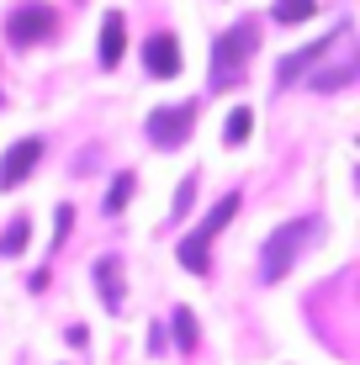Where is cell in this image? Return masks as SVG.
Masks as SVG:
<instances>
[{
  "label": "cell",
  "instance_id": "9a60e30c",
  "mask_svg": "<svg viewBox=\"0 0 360 365\" xmlns=\"http://www.w3.org/2000/svg\"><path fill=\"white\" fill-rule=\"evenodd\" d=\"M250 128H254V111L233 106L228 117H222V148H244V143H250Z\"/></svg>",
  "mask_w": 360,
  "mask_h": 365
},
{
  "label": "cell",
  "instance_id": "5bb4252c",
  "mask_svg": "<svg viewBox=\"0 0 360 365\" xmlns=\"http://www.w3.org/2000/svg\"><path fill=\"white\" fill-rule=\"evenodd\" d=\"M360 74V64L355 58H344V64H334V69H313V80H307V91H324V96H334V91H344Z\"/></svg>",
  "mask_w": 360,
  "mask_h": 365
},
{
  "label": "cell",
  "instance_id": "2e32d148",
  "mask_svg": "<svg viewBox=\"0 0 360 365\" xmlns=\"http://www.w3.org/2000/svg\"><path fill=\"white\" fill-rule=\"evenodd\" d=\"M196 191H202V180H196V170L185 175V180L175 185V201H170V217H165V228H180L185 222V212L196 207Z\"/></svg>",
  "mask_w": 360,
  "mask_h": 365
},
{
  "label": "cell",
  "instance_id": "30bf717a",
  "mask_svg": "<svg viewBox=\"0 0 360 365\" xmlns=\"http://www.w3.org/2000/svg\"><path fill=\"white\" fill-rule=\"evenodd\" d=\"M122 53H128V16H122V11H106L101 37H96V58H101V69L111 74L122 64Z\"/></svg>",
  "mask_w": 360,
  "mask_h": 365
},
{
  "label": "cell",
  "instance_id": "52a82bcc",
  "mask_svg": "<svg viewBox=\"0 0 360 365\" xmlns=\"http://www.w3.org/2000/svg\"><path fill=\"white\" fill-rule=\"evenodd\" d=\"M344 32H350V21H339V27H334L329 37H318V43H302V48H297V53H287V58H281V64H276V91H287V85L297 80V74L318 69V64H324V58H329V48L339 43Z\"/></svg>",
  "mask_w": 360,
  "mask_h": 365
},
{
  "label": "cell",
  "instance_id": "ba28073f",
  "mask_svg": "<svg viewBox=\"0 0 360 365\" xmlns=\"http://www.w3.org/2000/svg\"><path fill=\"white\" fill-rule=\"evenodd\" d=\"M43 138H21V143H11L6 154H0V191H16L21 180H32V170H37V159H43Z\"/></svg>",
  "mask_w": 360,
  "mask_h": 365
},
{
  "label": "cell",
  "instance_id": "e0dca14e",
  "mask_svg": "<svg viewBox=\"0 0 360 365\" xmlns=\"http://www.w3.org/2000/svg\"><path fill=\"white\" fill-rule=\"evenodd\" d=\"M318 11V0H276V6H270V16L281 21V27H297V21H307Z\"/></svg>",
  "mask_w": 360,
  "mask_h": 365
},
{
  "label": "cell",
  "instance_id": "277c9868",
  "mask_svg": "<svg viewBox=\"0 0 360 365\" xmlns=\"http://www.w3.org/2000/svg\"><path fill=\"white\" fill-rule=\"evenodd\" d=\"M196 128V101H175V106H154L143 117V138L148 148H159V154H175V148L191 138Z\"/></svg>",
  "mask_w": 360,
  "mask_h": 365
},
{
  "label": "cell",
  "instance_id": "ffe728a7",
  "mask_svg": "<svg viewBox=\"0 0 360 365\" xmlns=\"http://www.w3.org/2000/svg\"><path fill=\"white\" fill-rule=\"evenodd\" d=\"M69 344H74V349H91V334H85V323H69Z\"/></svg>",
  "mask_w": 360,
  "mask_h": 365
},
{
  "label": "cell",
  "instance_id": "8fae6325",
  "mask_svg": "<svg viewBox=\"0 0 360 365\" xmlns=\"http://www.w3.org/2000/svg\"><path fill=\"white\" fill-rule=\"evenodd\" d=\"M170 334H175V349H180L185 360L202 349V323H196L191 307H175V312H170Z\"/></svg>",
  "mask_w": 360,
  "mask_h": 365
},
{
  "label": "cell",
  "instance_id": "3957f363",
  "mask_svg": "<svg viewBox=\"0 0 360 365\" xmlns=\"http://www.w3.org/2000/svg\"><path fill=\"white\" fill-rule=\"evenodd\" d=\"M254 48H259V21H254V16H239V21H233V27L212 43V74H207V85H212V91L239 85L244 69H250V58H254Z\"/></svg>",
  "mask_w": 360,
  "mask_h": 365
},
{
  "label": "cell",
  "instance_id": "5b68a950",
  "mask_svg": "<svg viewBox=\"0 0 360 365\" xmlns=\"http://www.w3.org/2000/svg\"><path fill=\"white\" fill-rule=\"evenodd\" d=\"M58 32V11L48 0H21V6L6 11V43L11 48H37Z\"/></svg>",
  "mask_w": 360,
  "mask_h": 365
},
{
  "label": "cell",
  "instance_id": "8992f818",
  "mask_svg": "<svg viewBox=\"0 0 360 365\" xmlns=\"http://www.w3.org/2000/svg\"><path fill=\"white\" fill-rule=\"evenodd\" d=\"M91 281H96V297L111 318L128 312V275H122V255H96L91 259Z\"/></svg>",
  "mask_w": 360,
  "mask_h": 365
},
{
  "label": "cell",
  "instance_id": "ac0fdd59",
  "mask_svg": "<svg viewBox=\"0 0 360 365\" xmlns=\"http://www.w3.org/2000/svg\"><path fill=\"white\" fill-rule=\"evenodd\" d=\"M69 233H74V207H69V201H58V212H53V249H64ZM53 249H48V255H53Z\"/></svg>",
  "mask_w": 360,
  "mask_h": 365
},
{
  "label": "cell",
  "instance_id": "6da1fadb",
  "mask_svg": "<svg viewBox=\"0 0 360 365\" xmlns=\"http://www.w3.org/2000/svg\"><path fill=\"white\" fill-rule=\"evenodd\" d=\"M318 238H324V217H313V212H307V217H287L281 228H270L265 244H259V286L287 281L297 270V259H302Z\"/></svg>",
  "mask_w": 360,
  "mask_h": 365
},
{
  "label": "cell",
  "instance_id": "7a4b0ae2",
  "mask_svg": "<svg viewBox=\"0 0 360 365\" xmlns=\"http://www.w3.org/2000/svg\"><path fill=\"white\" fill-rule=\"evenodd\" d=\"M239 207H244V191H222V196L212 201V212H207V217H196V228L175 244L180 270H191V275H207V270H212V244L228 233V222L239 217Z\"/></svg>",
  "mask_w": 360,
  "mask_h": 365
},
{
  "label": "cell",
  "instance_id": "9c48e42d",
  "mask_svg": "<svg viewBox=\"0 0 360 365\" xmlns=\"http://www.w3.org/2000/svg\"><path fill=\"white\" fill-rule=\"evenodd\" d=\"M180 64H185V58H180L175 32H154L143 43V74H148V80H175Z\"/></svg>",
  "mask_w": 360,
  "mask_h": 365
},
{
  "label": "cell",
  "instance_id": "7c38bea8",
  "mask_svg": "<svg viewBox=\"0 0 360 365\" xmlns=\"http://www.w3.org/2000/svg\"><path fill=\"white\" fill-rule=\"evenodd\" d=\"M27 244H32V217H27V212H16V217L0 228V259H21V255H27Z\"/></svg>",
  "mask_w": 360,
  "mask_h": 365
},
{
  "label": "cell",
  "instance_id": "4fadbf2b",
  "mask_svg": "<svg viewBox=\"0 0 360 365\" xmlns=\"http://www.w3.org/2000/svg\"><path fill=\"white\" fill-rule=\"evenodd\" d=\"M133 191H138V175L117 170V175H111V185H106V196H101V212H106V217H122L128 201H133Z\"/></svg>",
  "mask_w": 360,
  "mask_h": 365
},
{
  "label": "cell",
  "instance_id": "d6986e66",
  "mask_svg": "<svg viewBox=\"0 0 360 365\" xmlns=\"http://www.w3.org/2000/svg\"><path fill=\"white\" fill-rule=\"evenodd\" d=\"M170 349V334H165V323H148V355H165Z\"/></svg>",
  "mask_w": 360,
  "mask_h": 365
}]
</instances>
